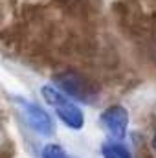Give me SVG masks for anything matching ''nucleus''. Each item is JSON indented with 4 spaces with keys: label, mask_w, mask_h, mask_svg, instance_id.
<instances>
[{
    "label": "nucleus",
    "mask_w": 156,
    "mask_h": 158,
    "mask_svg": "<svg viewBox=\"0 0 156 158\" xmlns=\"http://www.w3.org/2000/svg\"><path fill=\"white\" fill-rule=\"evenodd\" d=\"M151 145H153V151L156 155V127H154V132H153V140H151Z\"/></svg>",
    "instance_id": "0eeeda50"
},
{
    "label": "nucleus",
    "mask_w": 156,
    "mask_h": 158,
    "mask_svg": "<svg viewBox=\"0 0 156 158\" xmlns=\"http://www.w3.org/2000/svg\"><path fill=\"white\" fill-rule=\"evenodd\" d=\"M101 156L103 158H134L129 147L121 143V140H110L101 145Z\"/></svg>",
    "instance_id": "39448f33"
},
{
    "label": "nucleus",
    "mask_w": 156,
    "mask_h": 158,
    "mask_svg": "<svg viewBox=\"0 0 156 158\" xmlns=\"http://www.w3.org/2000/svg\"><path fill=\"white\" fill-rule=\"evenodd\" d=\"M40 158H70V156H68V153L64 151L63 145H59V143H46L42 147Z\"/></svg>",
    "instance_id": "423d86ee"
},
{
    "label": "nucleus",
    "mask_w": 156,
    "mask_h": 158,
    "mask_svg": "<svg viewBox=\"0 0 156 158\" xmlns=\"http://www.w3.org/2000/svg\"><path fill=\"white\" fill-rule=\"evenodd\" d=\"M40 94L44 98V101L53 109V112L57 114V118L63 121L64 127L72 129V131H81L84 127V114L72 101V98H68L66 94H63L57 86L51 85H44L40 88Z\"/></svg>",
    "instance_id": "f257e3e1"
},
{
    "label": "nucleus",
    "mask_w": 156,
    "mask_h": 158,
    "mask_svg": "<svg viewBox=\"0 0 156 158\" xmlns=\"http://www.w3.org/2000/svg\"><path fill=\"white\" fill-rule=\"evenodd\" d=\"M17 105H18V110H20V116L24 119V123L40 136H51L53 134V119L51 116L33 101H28V99H22V98H17Z\"/></svg>",
    "instance_id": "7ed1b4c3"
},
{
    "label": "nucleus",
    "mask_w": 156,
    "mask_h": 158,
    "mask_svg": "<svg viewBox=\"0 0 156 158\" xmlns=\"http://www.w3.org/2000/svg\"><path fill=\"white\" fill-rule=\"evenodd\" d=\"M55 86L68 98L81 103H94L99 98V88L90 77L79 72H63L55 77Z\"/></svg>",
    "instance_id": "f03ea898"
},
{
    "label": "nucleus",
    "mask_w": 156,
    "mask_h": 158,
    "mask_svg": "<svg viewBox=\"0 0 156 158\" xmlns=\"http://www.w3.org/2000/svg\"><path fill=\"white\" fill-rule=\"evenodd\" d=\"M101 123L103 127L107 129V132L114 138V140H123L129 132V110L119 105V103H114V105H109L103 112H101Z\"/></svg>",
    "instance_id": "20e7f679"
}]
</instances>
